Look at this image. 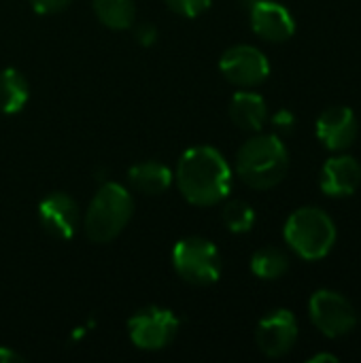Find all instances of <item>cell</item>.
<instances>
[{
  "mask_svg": "<svg viewBox=\"0 0 361 363\" xmlns=\"http://www.w3.org/2000/svg\"><path fill=\"white\" fill-rule=\"evenodd\" d=\"M40 228L55 240H68L79 228V206L64 191L47 194L38 202Z\"/></svg>",
  "mask_w": 361,
  "mask_h": 363,
  "instance_id": "cell-11",
  "label": "cell"
},
{
  "mask_svg": "<svg viewBox=\"0 0 361 363\" xmlns=\"http://www.w3.org/2000/svg\"><path fill=\"white\" fill-rule=\"evenodd\" d=\"M234 168L247 187L272 189L289 170V151L279 134H255L238 149Z\"/></svg>",
  "mask_w": 361,
  "mask_h": 363,
  "instance_id": "cell-2",
  "label": "cell"
},
{
  "mask_svg": "<svg viewBox=\"0 0 361 363\" xmlns=\"http://www.w3.org/2000/svg\"><path fill=\"white\" fill-rule=\"evenodd\" d=\"M177 187L194 206H215L232 189V170L215 147H191L177 164Z\"/></svg>",
  "mask_w": 361,
  "mask_h": 363,
  "instance_id": "cell-1",
  "label": "cell"
},
{
  "mask_svg": "<svg viewBox=\"0 0 361 363\" xmlns=\"http://www.w3.org/2000/svg\"><path fill=\"white\" fill-rule=\"evenodd\" d=\"M23 362V357L17 353V351H13V349H9V347H0V363H21Z\"/></svg>",
  "mask_w": 361,
  "mask_h": 363,
  "instance_id": "cell-24",
  "label": "cell"
},
{
  "mask_svg": "<svg viewBox=\"0 0 361 363\" xmlns=\"http://www.w3.org/2000/svg\"><path fill=\"white\" fill-rule=\"evenodd\" d=\"M132 30H134V40L140 45V47H151L157 43V28L149 21H143V23H132Z\"/></svg>",
  "mask_w": 361,
  "mask_h": 363,
  "instance_id": "cell-21",
  "label": "cell"
},
{
  "mask_svg": "<svg viewBox=\"0 0 361 363\" xmlns=\"http://www.w3.org/2000/svg\"><path fill=\"white\" fill-rule=\"evenodd\" d=\"M309 315L326 338H343L351 334L360 321L353 304L334 289L315 291L309 300Z\"/></svg>",
  "mask_w": 361,
  "mask_h": 363,
  "instance_id": "cell-7",
  "label": "cell"
},
{
  "mask_svg": "<svg viewBox=\"0 0 361 363\" xmlns=\"http://www.w3.org/2000/svg\"><path fill=\"white\" fill-rule=\"evenodd\" d=\"M298 334L300 330H298L296 315L287 308H277L257 323L255 342L266 357L279 359L296 347Z\"/></svg>",
  "mask_w": 361,
  "mask_h": 363,
  "instance_id": "cell-10",
  "label": "cell"
},
{
  "mask_svg": "<svg viewBox=\"0 0 361 363\" xmlns=\"http://www.w3.org/2000/svg\"><path fill=\"white\" fill-rule=\"evenodd\" d=\"M179 325L181 321L170 308L147 306L130 317L128 336L140 351H162L177 338Z\"/></svg>",
  "mask_w": 361,
  "mask_h": 363,
  "instance_id": "cell-6",
  "label": "cell"
},
{
  "mask_svg": "<svg viewBox=\"0 0 361 363\" xmlns=\"http://www.w3.org/2000/svg\"><path fill=\"white\" fill-rule=\"evenodd\" d=\"M128 181L134 191H140L145 196H160L170 187L172 172L162 162L151 160V162L134 164L128 172Z\"/></svg>",
  "mask_w": 361,
  "mask_h": 363,
  "instance_id": "cell-15",
  "label": "cell"
},
{
  "mask_svg": "<svg viewBox=\"0 0 361 363\" xmlns=\"http://www.w3.org/2000/svg\"><path fill=\"white\" fill-rule=\"evenodd\" d=\"M309 363H338V357L334 353H317L309 357Z\"/></svg>",
  "mask_w": 361,
  "mask_h": 363,
  "instance_id": "cell-25",
  "label": "cell"
},
{
  "mask_svg": "<svg viewBox=\"0 0 361 363\" xmlns=\"http://www.w3.org/2000/svg\"><path fill=\"white\" fill-rule=\"evenodd\" d=\"M230 119L245 132H260L268 121V104L255 91H236L230 100Z\"/></svg>",
  "mask_w": 361,
  "mask_h": 363,
  "instance_id": "cell-14",
  "label": "cell"
},
{
  "mask_svg": "<svg viewBox=\"0 0 361 363\" xmlns=\"http://www.w3.org/2000/svg\"><path fill=\"white\" fill-rule=\"evenodd\" d=\"M315 132L323 147L336 153L347 151L357 140L360 123L349 106H330L317 117Z\"/></svg>",
  "mask_w": 361,
  "mask_h": 363,
  "instance_id": "cell-12",
  "label": "cell"
},
{
  "mask_svg": "<svg viewBox=\"0 0 361 363\" xmlns=\"http://www.w3.org/2000/svg\"><path fill=\"white\" fill-rule=\"evenodd\" d=\"M219 70L236 87L262 85L270 74L268 57L253 45H234L223 51L219 60Z\"/></svg>",
  "mask_w": 361,
  "mask_h": 363,
  "instance_id": "cell-8",
  "label": "cell"
},
{
  "mask_svg": "<svg viewBox=\"0 0 361 363\" xmlns=\"http://www.w3.org/2000/svg\"><path fill=\"white\" fill-rule=\"evenodd\" d=\"M289 270V255L279 247H262L251 257V272L262 281H277Z\"/></svg>",
  "mask_w": 361,
  "mask_h": 363,
  "instance_id": "cell-18",
  "label": "cell"
},
{
  "mask_svg": "<svg viewBox=\"0 0 361 363\" xmlns=\"http://www.w3.org/2000/svg\"><path fill=\"white\" fill-rule=\"evenodd\" d=\"M272 128H274V132H279V134H291L294 132V125H296V115L289 111V108H281V111H277L274 115H272Z\"/></svg>",
  "mask_w": 361,
  "mask_h": 363,
  "instance_id": "cell-22",
  "label": "cell"
},
{
  "mask_svg": "<svg viewBox=\"0 0 361 363\" xmlns=\"http://www.w3.org/2000/svg\"><path fill=\"white\" fill-rule=\"evenodd\" d=\"M287 247L306 262H319L330 255L336 245L334 219L317 206H302L294 211L283 228Z\"/></svg>",
  "mask_w": 361,
  "mask_h": 363,
  "instance_id": "cell-3",
  "label": "cell"
},
{
  "mask_svg": "<svg viewBox=\"0 0 361 363\" xmlns=\"http://www.w3.org/2000/svg\"><path fill=\"white\" fill-rule=\"evenodd\" d=\"M100 23L111 30H128L136 19L134 0H91Z\"/></svg>",
  "mask_w": 361,
  "mask_h": 363,
  "instance_id": "cell-17",
  "label": "cell"
},
{
  "mask_svg": "<svg viewBox=\"0 0 361 363\" xmlns=\"http://www.w3.org/2000/svg\"><path fill=\"white\" fill-rule=\"evenodd\" d=\"M361 185V164L351 155L330 157L319 177V187L330 198H349Z\"/></svg>",
  "mask_w": 361,
  "mask_h": 363,
  "instance_id": "cell-13",
  "label": "cell"
},
{
  "mask_svg": "<svg viewBox=\"0 0 361 363\" xmlns=\"http://www.w3.org/2000/svg\"><path fill=\"white\" fill-rule=\"evenodd\" d=\"M249 13L251 30L270 43H285L296 34V19L289 9L277 0H240Z\"/></svg>",
  "mask_w": 361,
  "mask_h": 363,
  "instance_id": "cell-9",
  "label": "cell"
},
{
  "mask_svg": "<svg viewBox=\"0 0 361 363\" xmlns=\"http://www.w3.org/2000/svg\"><path fill=\"white\" fill-rule=\"evenodd\" d=\"M132 213L134 200L130 191L119 183H104L89 202L83 219V232L91 242L106 245L126 230Z\"/></svg>",
  "mask_w": 361,
  "mask_h": 363,
  "instance_id": "cell-4",
  "label": "cell"
},
{
  "mask_svg": "<svg viewBox=\"0 0 361 363\" xmlns=\"http://www.w3.org/2000/svg\"><path fill=\"white\" fill-rule=\"evenodd\" d=\"M30 98V85L17 68L0 70V113L15 115L19 113Z\"/></svg>",
  "mask_w": 361,
  "mask_h": 363,
  "instance_id": "cell-16",
  "label": "cell"
},
{
  "mask_svg": "<svg viewBox=\"0 0 361 363\" xmlns=\"http://www.w3.org/2000/svg\"><path fill=\"white\" fill-rule=\"evenodd\" d=\"M72 0H30V6L40 15H55L68 9Z\"/></svg>",
  "mask_w": 361,
  "mask_h": 363,
  "instance_id": "cell-23",
  "label": "cell"
},
{
  "mask_svg": "<svg viewBox=\"0 0 361 363\" xmlns=\"http://www.w3.org/2000/svg\"><path fill=\"white\" fill-rule=\"evenodd\" d=\"M223 223L232 234H247L255 225V211L245 200H230L223 206Z\"/></svg>",
  "mask_w": 361,
  "mask_h": 363,
  "instance_id": "cell-19",
  "label": "cell"
},
{
  "mask_svg": "<svg viewBox=\"0 0 361 363\" xmlns=\"http://www.w3.org/2000/svg\"><path fill=\"white\" fill-rule=\"evenodd\" d=\"M164 2L179 17L194 19V17H200L202 13H206L213 0H164Z\"/></svg>",
  "mask_w": 361,
  "mask_h": 363,
  "instance_id": "cell-20",
  "label": "cell"
},
{
  "mask_svg": "<svg viewBox=\"0 0 361 363\" xmlns=\"http://www.w3.org/2000/svg\"><path fill=\"white\" fill-rule=\"evenodd\" d=\"M172 268L189 285L209 287L221 277L219 249L200 236L181 238L172 249Z\"/></svg>",
  "mask_w": 361,
  "mask_h": 363,
  "instance_id": "cell-5",
  "label": "cell"
}]
</instances>
